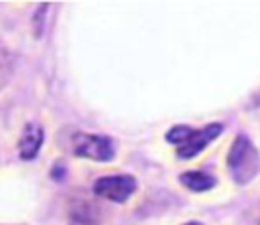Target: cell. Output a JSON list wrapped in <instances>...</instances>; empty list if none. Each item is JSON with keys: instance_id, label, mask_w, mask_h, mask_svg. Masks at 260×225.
Returning a JSON list of instances; mask_svg holds the SVG:
<instances>
[{"instance_id": "30bf717a", "label": "cell", "mask_w": 260, "mask_h": 225, "mask_svg": "<svg viewBox=\"0 0 260 225\" xmlns=\"http://www.w3.org/2000/svg\"><path fill=\"white\" fill-rule=\"evenodd\" d=\"M258 225H260V221H258Z\"/></svg>"}, {"instance_id": "52a82bcc", "label": "cell", "mask_w": 260, "mask_h": 225, "mask_svg": "<svg viewBox=\"0 0 260 225\" xmlns=\"http://www.w3.org/2000/svg\"><path fill=\"white\" fill-rule=\"evenodd\" d=\"M14 71V59L6 49H0V91L8 85Z\"/></svg>"}, {"instance_id": "7a4b0ae2", "label": "cell", "mask_w": 260, "mask_h": 225, "mask_svg": "<svg viewBox=\"0 0 260 225\" xmlns=\"http://www.w3.org/2000/svg\"><path fill=\"white\" fill-rule=\"evenodd\" d=\"M71 150L79 158H89L95 162H110L116 156V142L110 136L75 132L71 136Z\"/></svg>"}, {"instance_id": "277c9868", "label": "cell", "mask_w": 260, "mask_h": 225, "mask_svg": "<svg viewBox=\"0 0 260 225\" xmlns=\"http://www.w3.org/2000/svg\"><path fill=\"white\" fill-rule=\"evenodd\" d=\"M221 132H223V126H221L219 122L207 124V126L201 128V130H195V128H193V132L187 136V140L177 146V156H179L181 160L195 158V156H197L203 148H207Z\"/></svg>"}, {"instance_id": "5b68a950", "label": "cell", "mask_w": 260, "mask_h": 225, "mask_svg": "<svg viewBox=\"0 0 260 225\" xmlns=\"http://www.w3.org/2000/svg\"><path fill=\"white\" fill-rule=\"evenodd\" d=\"M43 142H45V130H43V126L37 124V122L24 124L22 136L18 140V156L22 160H32L39 154Z\"/></svg>"}, {"instance_id": "8992f818", "label": "cell", "mask_w": 260, "mask_h": 225, "mask_svg": "<svg viewBox=\"0 0 260 225\" xmlns=\"http://www.w3.org/2000/svg\"><path fill=\"white\" fill-rule=\"evenodd\" d=\"M179 182L193 193H205L217 184V178L205 170H187L179 176Z\"/></svg>"}, {"instance_id": "6da1fadb", "label": "cell", "mask_w": 260, "mask_h": 225, "mask_svg": "<svg viewBox=\"0 0 260 225\" xmlns=\"http://www.w3.org/2000/svg\"><path fill=\"white\" fill-rule=\"evenodd\" d=\"M225 166L236 184H248L260 172V152L246 134H238L228 150Z\"/></svg>"}, {"instance_id": "3957f363", "label": "cell", "mask_w": 260, "mask_h": 225, "mask_svg": "<svg viewBox=\"0 0 260 225\" xmlns=\"http://www.w3.org/2000/svg\"><path fill=\"white\" fill-rule=\"evenodd\" d=\"M138 189V182L132 174H110V176H100L93 180V195L112 203H124L128 201Z\"/></svg>"}, {"instance_id": "9c48e42d", "label": "cell", "mask_w": 260, "mask_h": 225, "mask_svg": "<svg viewBox=\"0 0 260 225\" xmlns=\"http://www.w3.org/2000/svg\"><path fill=\"white\" fill-rule=\"evenodd\" d=\"M183 225H203L201 221H187V223H183Z\"/></svg>"}, {"instance_id": "ba28073f", "label": "cell", "mask_w": 260, "mask_h": 225, "mask_svg": "<svg viewBox=\"0 0 260 225\" xmlns=\"http://www.w3.org/2000/svg\"><path fill=\"white\" fill-rule=\"evenodd\" d=\"M193 132V128L191 126H185V124H179V126H173L169 132H167V142L169 144H175V146H179L181 142H185L187 140V136Z\"/></svg>"}]
</instances>
